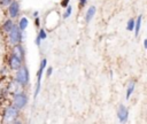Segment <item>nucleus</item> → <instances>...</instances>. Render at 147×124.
<instances>
[{
  "label": "nucleus",
  "instance_id": "obj_22",
  "mask_svg": "<svg viewBox=\"0 0 147 124\" xmlns=\"http://www.w3.org/2000/svg\"><path fill=\"white\" fill-rule=\"evenodd\" d=\"M87 0H79V8H83L85 5H86Z\"/></svg>",
  "mask_w": 147,
  "mask_h": 124
},
{
  "label": "nucleus",
  "instance_id": "obj_16",
  "mask_svg": "<svg viewBox=\"0 0 147 124\" xmlns=\"http://www.w3.org/2000/svg\"><path fill=\"white\" fill-rule=\"evenodd\" d=\"M37 37H38L40 40H45V39L47 38V32H46V30H45V29H40L39 32H38V34H37Z\"/></svg>",
  "mask_w": 147,
  "mask_h": 124
},
{
  "label": "nucleus",
  "instance_id": "obj_15",
  "mask_svg": "<svg viewBox=\"0 0 147 124\" xmlns=\"http://www.w3.org/2000/svg\"><path fill=\"white\" fill-rule=\"evenodd\" d=\"M71 13H72V7H71L70 5H68V6L64 8V11H63V14H62V17H63L64 20H67V18H69V16L71 15Z\"/></svg>",
  "mask_w": 147,
  "mask_h": 124
},
{
  "label": "nucleus",
  "instance_id": "obj_19",
  "mask_svg": "<svg viewBox=\"0 0 147 124\" xmlns=\"http://www.w3.org/2000/svg\"><path fill=\"white\" fill-rule=\"evenodd\" d=\"M10 1H11V0H0V5H1L2 7H7V6L10 3Z\"/></svg>",
  "mask_w": 147,
  "mask_h": 124
},
{
  "label": "nucleus",
  "instance_id": "obj_12",
  "mask_svg": "<svg viewBox=\"0 0 147 124\" xmlns=\"http://www.w3.org/2000/svg\"><path fill=\"white\" fill-rule=\"evenodd\" d=\"M141 24H142V15H138L137 20H134V29H133L136 37H139L140 29H141Z\"/></svg>",
  "mask_w": 147,
  "mask_h": 124
},
{
  "label": "nucleus",
  "instance_id": "obj_23",
  "mask_svg": "<svg viewBox=\"0 0 147 124\" xmlns=\"http://www.w3.org/2000/svg\"><path fill=\"white\" fill-rule=\"evenodd\" d=\"M38 15H39L38 11H33V17H36V16H38Z\"/></svg>",
  "mask_w": 147,
  "mask_h": 124
},
{
  "label": "nucleus",
  "instance_id": "obj_7",
  "mask_svg": "<svg viewBox=\"0 0 147 124\" xmlns=\"http://www.w3.org/2000/svg\"><path fill=\"white\" fill-rule=\"evenodd\" d=\"M23 64H24V61H23V60H21L20 57H17V56H15V55H13V54H9L8 60H7V65H8V68H9L10 70L16 71V70L20 69Z\"/></svg>",
  "mask_w": 147,
  "mask_h": 124
},
{
  "label": "nucleus",
  "instance_id": "obj_10",
  "mask_svg": "<svg viewBox=\"0 0 147 124\" xmlns=\"http://www.w3.org/2000/svg\"><path fill=\"white\" fill-rule=\"evenodd\" d=\"M95 13H96V7H95V6L88 7V9H87L86 13H85V22H86V23H90V22L92 21V18L94 17Z\"/></svg>",
  "mask_w": 147,
  "mask_h": 124
},
{
  "label": "nucleus",
  "instance_id": "obj_3",
  "mask_svg": "<svg viewBox=\"0 0 147 124\" xmlns=\"http://www.w3.org/2000/svg\"><path fill=\"white\" fill-rule=\"evenodd\" d=\"M20 116V109L14 107L13 104L6 107L3 115H2V122L3 123H14Z\"/></svg>",
  "mask_w": 147,
  "mask_h": 124
},
{
  "label": "nucleus",
  "instance_id": "obj_13",
  "mask_svg": "<svg viewBox=\"0 0 147 124\" xmlns=\"http://www.w3.org/2000/svg\"><path fill=\"white\" fill-rule=\"evenodd\" d=\"M134 88H136V82H134V80H131V82L129 83L127 87H126V93H125V99H126V100H129V99L131 98V95H132Z\"/></svg>",
  "mask_w": 147,
  "mask_h": 124
},
{
  "label": "nucleus",
  "instance_id": "obj_8",
  "mask_svg": "<svg viewBox=\"0 0 147 124\" xmlns=\"http://www.w3.org/2000/svg\"><path fill=\"white\" fill-rule=\"evenodd\" d=\"M10 54H13V55H15V56H17V57H20L21 60L24 61V60H25V49H24L22 42H21V44L11 45Z\"/></svg>",
  "mask_w": 147,
  "mask_h": 124
},
{
  "label": "nucleus",
  "instance_id": "obj_11",
  "mask_svg": "<svg viewBox=\"0 0 147 124\" xmlns=\"http://www.w3.org/2000/svg\"><path fill=\"white\" fill-rule=\"evenodd\" d=\"M14 25H15V23H14V21L11 20V18H7L3 23H2V25H1V29H2V31L7 34L13 28H14Z\"/></svg>",
  "mask_w": 147,
  "mask_h": 124
},
{
  "label": "nucleus",
  "instance_id": "obj_21",
  "mask_svg": "<svg viewBox=\"0 0 147 124\" xmlns=\"http://www.w3.org/2000/svg\"><path fill=\"white\" fill-rule=\"evenodd\" d=\"M34 25H36V28H39L40 26V18H39V16H36L34 17Z\"/></svg>",
  "mask_w": 147,
  "mask_h": 124
},
{
  "label": "nucleus",
  "instance_id": "obj_17",
  "mask_svg": "<svg viewBox=\"0 0 147 124\" xmlns=\"http://www.w3.org/2000/svg\"><path fill=\"white\" fill-rule=\"evenodd\" d=\"M133 29H134V20L130 18L126 23V30L127 31H133Z\"/></svg>",
  "mask_w": 147,
  "mask_h": 124
},
{
  "label": "nucleus",
  "instance_id": "obj_9",
  "mask_svg": "<svg viewBox=\"0 0 147 124\" xmlns=\"http://www.w3.org/2000/svg\"><path fill=\"white\" fill-rule=\"evenodd\" d=\"M117 118L121 123H125L129 118V109L124 104H119L117 109Z\"/></svg>",
  "mask_w": 147,
  "mask_h": 124
},
{
  "label": "nucleus",
  "instance_id": "obj_1",
  "mask_svg": "<svg viewBox=\"0 0 147 124\" xmlns=\"http://www.w3.org/2000/svg\"><path fill=\"white\" fill-rule=\"evenodd\" d=\"M14 82L20 87H25L26 85H29V83H30V73H29V69H28V67L25 64H23L20 69L16 70Z\"/></svg>",
  "mask_w": 147,
  "mask_h": 124
},
{
  "label": "nucleus",
  "instance_id": "obj_14",
  "mask_svg": "<svg viewBox=\"0 0 147 124\" xmlns=\"http://www.w3.org/2000/svg\"><path fill=\"white\" fill-rule=\"evenodd\" d=\"M17 26H18V29L21 30V31H25V29L28 28V25H29V20L26 18V17H21L20 20H18V22H17V24H16Z\"/></svg>",
  "mask_w": 147,
  "mask_h": 124
},
{
  "label": "nucleus",
  "instance_id": "obj_6",
  "mask_svg": "<svg viewBox=\"0 0 147 124\" xmlns=\"http://www.w3.org/2000/svg\"><path fill=\"white\" fill-rule=\"evenodd\" d=\"M7 13H8L9 18H11V20L18 18L20 13H21L20 3H18L16 0H11V1H10V3L7 6Z\"/></svg>",
  "mask_w": 147,
  "mask_h": 124
},
{
  "label": "nucleus",
  "instance_id": "obj_20",
  "mask_svg": "<svg viewBox=\"0 0 147 124\" xmlns=\"http://www.w3.org/2000/svg\"><path fill=\"white\" fill-rule=\"evenodd\" d=\"M69 2H70V0H61V2H60V5H61V7H63V8H65L68 5H69Z\"/></svg>",
  "mask_w": 147,
  "mask_h": 124
},
{
  "label": "nucleus",
  "instance_id": "obj_5",
  "mask_svg": "<svg viewBox=\"0 0 147 124\" xmlns=\"http://www.w3.org/2000/svg\"><path fill=\"white\" fill-rule=\"evenodd\" d=\"M28 95L24 92H15L13 95V106L16 107L17 109H23L28 104Z\"/></svg>",
  "mask_w": 147,
  "mask_h": 124
},
{
  "label": "nucleus",
  "instance_id": "obj_4",
  "mask_svg": "<svg viewBox=\"0 0 147 124\" xmlns=\"http://www.w3.org/2000/svg\"><path fill=\"white\" fill-rule=\"evenodd\" d=\"M7 40L10 45L21 44L23 41V31H21L18 29V26L15 24L14 28L7 33Z\"/></svg>",
  "mask_w": 147,
  "mask_h": 124
},
{
  "label": "nucleus",
  "instance_id": "obj_2",
  "mask_svg": "<svg viewBox=\"0 0 147 124\" xmlns=\"http://www.w3.org/2000/svg\"><path fill=\"white\" fill-rule=\"evenodd\" d=\"M47 67V59H41L40 61V64H39V69L37 71V82H36V87H34V92H33V99L37 100V96L40 92V88H41V79H42V75H44V71Z\"/></svg>",
  "mask_w": 147,
  "mask_h": 124
},
{
  "label": "nucleus",
  "instance_id": "obj_18",
  "mask_svg": "<svg viewBox=\"0 0 147 124\" xmlns=\"http://www.w3.org/2000/svg\"><path fill=\"white\" fill-rule=\"evenodd\" d=\"M45 70H46V77H47V78L51 77L52 73H53V67H47Z\"/></svg>",
  "mask_w": 147,
  "mask_h": 124
},
{
  "label": "nucleus",
  "instance_id": "obj_24",
  "mask_svg": "<svg viewBox=\"0 0 147 124\" xmlns=\"http://www.w3.org/2000/svg\"><path fill=\"white\" fill-rule=\"evenodd\" d=\"M144 47H145V48L147 47V40H146V39L144 40Z\"/></svg>",
  "mask_w": 147,
  "mask_h": 124
}]
</instances>
